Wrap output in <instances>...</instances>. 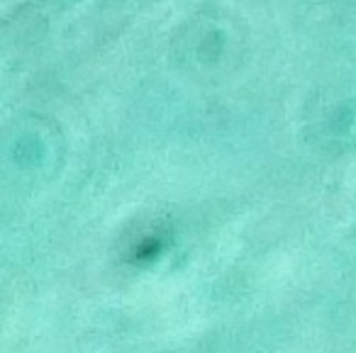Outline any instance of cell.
Segmentation results:
<instances>
[{"mask_svg": "<svg viewBox=\"0 0 356 353\" xmlns=\"http://www.w3.org/2000/svg\"><path fill=\"white\" fill-rule=\"evenodd\" d=\"M317 132L332 134V142H337L339 137L351 139V134L356 132V103L354 100H341L334 103L332 113H322V120L317 124Z\"/></svg>", "mask_w": 356, "mask_h": 353, "instance_id": "obj_1", "label": "cell"}]
</instances>
